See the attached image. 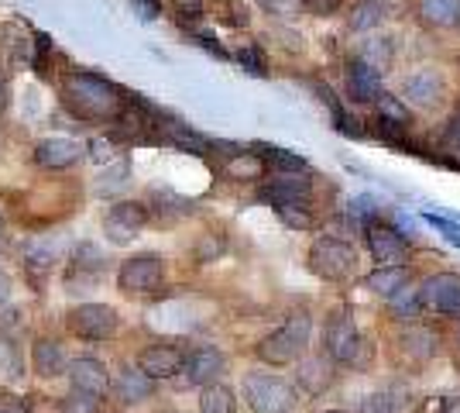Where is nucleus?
I'll return each mask as SVG.
<instances>
[{"label": "nucleus", "instance_id": "9", "mask_svg": "<svg viewBox=\"0 0 460 413\" xmlns=\"http://www.w3.org/2000/svg\"><path fill=\"white\" fill-rule=\"evenodd\" d=\"M148 217H152L148 203L120 200V203H114V207L103 214V235L111 238V241H117V245H128V241L148 224Z\"/></svg>", "mask_w": 460, "mask_h": 413}, {"label": "nucleus", "instance_id": "16", "mask_svg": "<svg viewBox=\"0 0 460 413\" xmlns=\"http://www.w3.org/2000/svg\"><path fill=\"white\" fill-rule=\"evenodd\" d=\"M382 94V69L367 66L365 59L347 62V97L358 103H378Z\"/></svg>", "mask_w": 460, "mask_h": 413}, {"label": "nucleus", "instance_id": "32", "mask_svg": "<svg viewBox=\"0 0 460 413\" xmlns=\"http://www.w3.org/2000/svg\"><path fill=\"white\" fill-rule=\"evenodd\" d=\"M103 265H107V256L96 248L93 241L76 245V252H73V269H76V273L96 275V273H103Z\"/></svg>", "mask_w": 460, "mask_h": 413}, {"label": "nucleus", "instance_id": "41", "mask_svg": "<svg viewBox=\"0 0 460 413\" xmlns=\"http://www.w3.org/2000/svg\"><path fill=\"white\" fill-rule=\"evenodd\" d=\"M96 403L100 400H90V396H66V400H58V410L56 413H96Z\"/></svg>", "mask_w": 460, "mask_h": 413}, {"label": "nucleus", "instance_id": "12", "mask_svg": "<svg viewBox=\"0 0 460 413\" xmlns=\"http://www.w3.org/2000/svg\"><path fill=\"white\" fill-rule=\"evenodd\" d=\"M69 386L73 393L79 396H90V400H103L111 393V373L100 358H73L69 362Z\"/></svg>", "mask_w": 460, "mask_h": 413}, {"label": "nucleus", "instance_id": "18", "mask_svg": "<svg viewBox=\"0 0 460 413\" xmlns=\"http://www.w3.org/2000/svg\"><path fill=\"white\" fill-rule=\"evenodd\" d=\"M111 390H114L117 403L137 407V403H145V400H152L155 396V379H148L137 365H120V373H117Z\"/></svg>", "mask_w": 460, "mask_h": 413}, {"label": "nucleus", "instance_id": "50", "mask_svg": "<svg viewBox=\"0 0 460 413\" xmlns=\"http://www.w3.org/2000/svg\"><path fill=\"white\" fill-rule=\"evenodd\" d=\"M440 413H460V396H447L440 403Z\"/></svg>", "mask_w": 460, "mask_h": 413}, {"label": "nucleus", "instance_id": "24", "mask_svg": "<svg viewBox=\"0 0 460 413\" xmlns=\"http://www.w3.org/2000/svg\"><path fill=\"white\" fill-rule=\"evenodd\" d=\"M388 11H392L388 0H358L350 18H347V28L350 31H371V28H378L388 18Z\"/></svg>", "mask_w": 460, "mask_h": 413}, {"label": "nucleus", "instance_id": "51", "mask_svg": "<svg viewBox=\"0 0 460 413\" xmlns=\"http://www.w3.org/2000/svg\"><path fill=\"white\" fill-rule=\"evenodd\" d=\"M4 103H7V83L0 76V111H4Z\"/></svg>", "mask_w": 460, "mask_h": 413}, {"label": "nucleus", "instance_id": "46", "mask_svg": "<svg viewBox=\"0 0 460 413\" xmlns=\"http://www.w3.org/2000/svg\"><path fill=\"white\" fill-rule=\"evenodd\" d=\"M350 217H358V220H367V217H378V203L371 197H358L350 203Z\"/></svg>", "mask_w": 460, "mask_h": 413}, {"label": "nucleus", "instance_id": "55", "mask_svg": "<svg viewBox=\"0 0 460 413\" xmlns=\"http://www.w3.org/2000/svg\"><path fill=\"white\" fill-rule=\"evenodd\" d=\"M0 413H4V410H0Z\"/></svg>", "mask_w": 460, "mask_h": 413}, {"label": "nucleus", "instance_id": "27", "mask_svg": "<svg viewBox=\"0 0 460 413\" xmlns=\"http://www.w3.org/2000/svg\"><path fill=\"white\" fill-rule=\"evenodd\" d=\"M316 94H320V100H323L326 107H330V118H333V128H337L341 135H350V138H361V135H365V131L358 128V121H354V118H350V114L344 111V103H341V97H337V94H333V90H330L326 83H316Z\"/></svg>", "mask_w": 460, "mask_h": 413}, {"label": "nucleus", "instance_id": "23", "mask_svg": "<svg viewBox=\"0 0 460 413\" xmlns=\"http://www.w3.org/2000/svg\"><path fill=\"white\" fill-rule=\"evenodd\" d=\"M409 279H412L409 265H378L375 273L365 275V286L371 290V293H378V296H385V300H392V296L402 293L405 286H409Z\"/></svg>", "mask_w": 460, "mask_h": 413}, {"label": "nucleus", "instance_id": "48", "mask_svg": "<svg viewBox=\"0 0 460 413\" xmlns=\"http://www.w3.org/2000/svg\"><path fill=\"white\" fill-rule=\"evenodd\" d=\"M192 39H196V45H203V49H210V52H213V56H217V59H227V52H224V49L217 45V39H213V35H203V31H196Z\"/></svg>", "mask_w": 460, "mask_h": 413}, {"label": "nucleus", "instance_id": "35", "mask_svg": "<svg viewBox=\"0 0 460 413\" xmlns=\"http://www.w3.org/2000/svg\"><path fill=\"white\" fill-rule=\"evenodd\" d=\"M392 56H395V45H392V39H371L358 59H365L367 66H375V69H382V73H385V69L392 66Z\"/></svg>", "mask_w": 460, "mask_h": 413}, {"label": "nucleus", "instance_id": "7", "mask_svg": "<svg viewBox=\"0 0 460 413\" xmlns=\"http://www.w3.org/2000/svg\"><path fill=\"white\" fill-rule=\"evenodd\" d=\"M422 310L437 317H460V273H433L420 286Z\"/></svg>", "mask_w": 460, "mask_h": 413}, {"label": "nucleus", "instance_id": "21", "mask_svg": "<svg viewBox=\"0 0 460 413\" xmlns=\"http://www.w3.org/2000/svg\"><path fill=\"white\" fill-rule=\"evenodd\" d=\"M412 407V393L402 382H392V386H382L375 393H367L361 403H358V413H405Z\"/></svg>", "mask_w": 460, "mask_h": 413}, {"label": "nucleus", "instance_id": "14", "mask_svg": "<svg viewBox=\"0 0 460 413\" xmlns=\"http://www.w3.org/2000/svg\"><path fill=\"white\" fill-rule=\"evenodd\" d=\"M261 200H269L275 211L309 207V179L303 173H279L261 186Z\"/></svg>", "mask_w": 460, "mask_h": 413}, {"label": "nucleus", "instance_id": "42", "mask_svg": "<svg viewBox=\"0 0 460 413\" xmlns=\"http://www.w3.org/2000/svg\"><path fill=\"white\" fill-rule=\"evenodd\" d=\"M237 62L254 73V76H265V59H261V52H258V45H244L241 52H237Z\"/></svg>", "mask_w": 460, "mask_h": 413}, {"label": "nucleus", "instance_id": "52", "mask_svg": "<svg viewBox=\"0 0 460 413\" xmlns=\"http://www.w3.org/2000/svg\"><path fill=\"white\" fill-rule=\"evenodd\" d=\"M4 413H31V410H28L24 403H14V407H7V410H4Z\"/></svg>", "mask_w": 460, "mask_h": 413}, {"label": "nucleus", "instance_id": "40", "mask_svg": "<svg viewBox=\"0 0 460 413\" xmlns=\"http://www.w3.org/2000/svg\"><path fill=\"white\" fill-rule=\"evenodd\" d=\"M313 207H286V211H279V217L286 220L288 228H296V231H309L313 228V214H309Z\"/></svg>", "mask_w": 460, "mask_h": 413}, {"label": "nucleus", "instance_id": "15", "mask_svg": "<svg viewBox=\"0 0 460 413\" xmlns=\"http://www.w3.org/2000/svg\"><path fill=\"white\" fill-rule=\"evenodd\" d=\"M337 382V365L326 355H306L296 362V390L306 396H323Z\"/></svg>", "mask_w": 460, "mask_h": 413}, {"label": "nucleus", "instance_id": "17", "mask_svg": "<svg viewBox=\"0 0 460 413\" xmlns=\"http://www.w3.org/2000/svg\"><path fill=\"white\" fill-rule=\"evenodd\" d=\"M186 365V352L179 345H148L137 355V369L148 379H169V375L182 373Z\"/></svg>", "mask_w": 460, "mask_h": 413}, {"label": "nucleus", "instance_id": "20", "mask_svg": "<svg viewBox=\"0 0 460 413\" xmlns=\"http://www.w3.org/2000/svg\"><path fill=\"white\" fill-rule=\"evenodd\" d=\"M83 158V145L73 138H45L35 145V162L45 169H73Z\"/></svg>", "mask_w": 460, "mask_h": 413}, {"label": "nucleus", "instance_id": "39", "mask_svg": "<svg viewBox=\"0 0 460 413\" xmlns=\"http://www.w3.org/2000/svg\"><path fill=\"white\" fill-rule=\"evenodd\" d=\"M422 220H426V224H429V228H437V231H440V235L447 238V241H450V245H457V248H460V224H457V220H447V217H440V214H429V211H426V214H422Z\"/></svg>", "mask_w": 460, "mask_h": 413}, {"label": "nucleus", "instance_id": "3", "mask_svg": "<svg viewBox=\"0 0 460 413\" xmlns=\"http://www.w3.org/2000/svg\"><path fill=\"white\" fill-rule=\"evenodd\" d=\"M309 335H313V320H309V314H292L279 328V331H271L269 337H261L258 341V348H254V355L265 362V365H292V362H299L303 355H306L309 348Z\"/></svg>", "mask_w": 460, "mask_h": 413}, {"label": "nucleus", "instance_id": "6", "mask_svg": "<svg viewBox=\"0 0 460 413\" xmlns=\"http://www.w3.org/2000/svg\"><path fill=\"white\" fill-rule=\"evenodd\" d=\"M66 328L79 341H107V337L117 335L120 317L111 303H83V307L66 314Z\"/></svg>", "mask_w": 460, "mask_h": 413}, {"label": "nucleus", "instance_id": "13", "mask_svg": "<svg viewBox=\"0 0 460 413\" xmlns=\"http://www.w3.org/2000/svg\"><path fill=\"white\" fill-rule=\"evenodd\" d=\"M227 369V358L217 345H199L186 352V365H182V379L190 386H213Z\"/></svg>", "mask_w": 460, "mask_h": 413}, {"label": "nucleus", "instance_id": "53", "mask_svg": "<svg viewBox=\"0 0 460 413\" xmlns=\"http://www.w3.org/2000/svg\"><path fill=\"white\" fill-rule=\"evenodd\" d=\"M0 235H4V217H0Z\"/></svg>", "mask_w": 460, "mask_h": 413}, {"label": "nucleus", "instance_id": "29", "mask_svg": "<svg viewBox=\"0 0 460 413\" xmlns=\"http://www.w3.org/2000/svg\"><path fill=\"white\" fill-rule=\"evenodd\" d=\"M148 211L162 217H186L192 211V203L186 197L172 193V190H155L152 200H148Z\"/></svg>", "mask_w": 460, "mask_h": 413}, {"label": "nucleus", "instance_id": "22", "mask_svg": "<svg viewBox=\"0 0 460 413\" xmlns=\"http://www.w3.org/2000/svg\"><path fill=\"white\" fill-rule=\"evenodd\" d=\"M31 362H35V373L41 379H58L62 373H69L66 365V348L56 337H39L35 348H31Z\"/></svg>", "mask_w": 460, "mask_h": 413}, {"label": "nucleus", "instance_id": "38", "mask_svg": "<svg viewBox=\"0 0 460 413\" xmlns=\"http://www.w3.org/2000/svg\"><path fill=\"white\" fill-rule=\"evenodd\" d=\"M24 258H28V265H31V269H41V273H45V269H49V265L58 258V248L45 245V241H35V245L28 248V256H24Z\"/></svg>", "mask_w": 460, "mask_h": 413}, {"label": "nucleus", "instance_id": "45", "mask_svg": "<svg viewBox=\"0 0 460 413\" xmlns=\"http://www.w3.org/2000/svg\"><path fill=\"white\" fill-rule=\"evenodd\" d=\"M39 45H35V69L41 76H49V52H52V39L49 35H39Z\"/></svg>", "mask_w": 460, "mask_h": 413}, {"label": "nucleus", "instance_id": "5", "mask_svg": "<svg viewBox=\"0 0 460 413\" xmlns=\"http://www.w3.org/2000/svg\"><path fill=\"white\" fill-rule=\"evenodd\" d=\"M309 273L326 279V283H344L358 269V248L347 238H316L309 245Z\"/></svg>", "mask_w": 460, "mask_h": 413}, {"label": "nucleus", "instance_id": "10", "mask_svg": "<svg viewBox=\"0 0 460 413\" xmlns=\"http://www.w3.org/2000/svg\"><path fill=\"white\" fill-rule=\"evenodd\" d=\"M162 275H165V269H162V258L158 256H135L120 265V273H117V286L131 296L152 293V290L162 286Z\"/></svg>", "mask_w": 460, "mask_h": 413}, {"label": "nucleus", "instance_id": "2", "mask_svg": "<svg viewBox=\"0 0 460 413\" xmlns=\"http://www.w3.org/2000/svg\"><path fill=\"white\" fill-rule=\"evenodd\" d=\"M323 355L333 365H350V369H367L375 362V348L361 337L350 307H337V310L326 314Z\"/></svg>", "mask_w": 460, "mask_h": 413}, {"label": "nucleus", "instance_id": "30", "mask_svg": "<svg viewBox=\"0 0 460 413\" xmlns=\"http://www.w3.org/2000/svg\"><path fill=\"white\" fill-rule=\"evenodd\" d=\"M388 307H392V314L399 317V320H405V324H412L420 314H426V310H422V300H420V290H416V286H405L402 293H395L392 300H388Z\"/></svg>", "mask_w": 460, "mask_h": 413}, {"label": "nucleus", "instance_id": "43", "mask_svg": "<svg viewBox=\"0 0 460 413\" xmlns=\"http://www.w3.org/2000/svg\"><path fill=\"white\" fill-rule=\"evenodd\" d=\"M220 252H224V241L213 235L199 238V245H196V258L199 262H213V258H220Z\"/></svg>", "mask_w": 460, "mask_h": 413}, {"label": "nucleus", "instance_id": "4", "mask_svg": "<svg viewBox=\"0 0 460 413\" xmlns=\"http://www.w3.org/2000/svg\"><path fill=\"white\" fill-rule=\"evenodd\" d=\"M241 396L251 407V413H296L299 407V390L271 373H248L241 379Z\"/></svg>", "mask_w": 460, "mask_h": 413}, {"label": "nucleus", "instance_id": "36", "mask_svg": "<svg viewBox=\"0 0 460 413\" xmlns=\"http://www.w3.org/2000/svg\"><path fill=\"white\" fill-rule=\"evenodd\" d=\"M258 4L265 7V14H271V18H299L306 11L309 0H258Z\"/></svg>", "mask_w": 460, "mask_h": 413}, {"label": "nucleus", "instance_id": "44", "mask_svg": "<svg viewBox=\"0 0 460 413\" xmlns=\"http://www.w3.org/2000/svg\"><path fill=\"white\" fill-rule=\"evenodd\" d=\"M175 14H179V21H196L203 18V0H172Z\"/></svg>", "mask_w": 460, "mask_h": 413}, {"label": "nucleus", "instance_id": "49", "mask_svg": "<svg viewBox=\"0 0 460 413\" xmlns=\"http://www.w3.org/2000/svg\"><path fill=\"white\" fill-rule=\"evenodd\" d=\"M7 300H11V275L0 269V307H4Z\"/></svg>", "mask_w": 460, "mask_h": 413}, {"label": "nucleus", "instance_id": "25", "mask_svg": "<svg viewBox=\"0 0 460 413\" xmlns=\"http://www.w3.org/2000/svg\"><path fill=\"white\" fill-rule=\"evenodd\" d=\"M254 156L261 158V162H269L275 173H306V158L296 156V152H288V148H279V145H254Z\"/></svg>", "mask_w": 460, "mask_h": 413}, {"label": "nucleus", "instance_id": "31", "mask_svg": "<svg viewBox=\"0 0 460 413\" xmlns=\"http://www.w3.org/2000/svg\"><path fill=\"white\" fill-rule=\"evenodd\" d=\"M227 176H230V179H241V183H251V179H261V176H265V162H261V158L254 156V152H241V156L230 158Z\"/></svg>", "mask_w": 460, "mask_h": 413}, {"label": "nucleus", "instance_id": "19", "mask_svg": "<svg viewBox=\"0 0 460 413\" xmlns=\"http://www.w3.org/2000/svg\"><path fill=\"white\" fill-rule=\"evenodd\" d=\"M399 352L409 362L422 365V362L437 358V352H440V335L433 328H426V324H409L402 335H399Z\"/></svg>", "mask_w": 460, "mask_h": 413}, {"label": "nucleus", "instance_id": "33", "mask_svg": "<svg viewBox=\"0 0 460 413\" xmlns=\"http://www.w3.org/2000/svg\"><path fill=\"white\" fill-rule=\"evenodd\" d=\"M378 118L388 121V124H395V128H409V124H412V114H409L405 100L392 97V94H382V100H378Z\"/></svg>", "mask_w": 460, "mask_h": 413}, {"label": "nucleus", "instance_id": "1", "mask_svg": "<svg viewBox=\"0 0 460 413\" xmlns=\"http://www.w3.org/2000/svg\"><path fill=\"white\" fill-rule=\"evenodd\" d=\"M62 103L83 121H103L120 114V90L93 73H73L62 83Z\"/></svg>", "mask_w": 460, "mask_h": 413}, {"label": "nucleus", "instance_id": "47", "mask_svg": "<svg viewBox=\"0 0 460 413\" xmlns=\"http://www.w3.org/2000/svg\"><path fill=\"white\" fill-rule=\"evenodd\" d=\"M224 21L234 24V28H244V24H248V11H244V4H224Z\"/></svg>", "mask_w": 460, "mask_h": 413}, {"label": "nucleus", "instance_id": "26", "mask_svg": "<svg viewBox=\"0 0 460 413\" xmlns=\"http://www.w3.org/2000/svg\"><path fill=\"white\" fill-rule=\"evenodd\" d=\"M420 21L429 28H450L460 21V0H420Z\"/></svg>", "mask_w": 460, "mask_h": 413}, {"label": "nucleus", "instance_id": "8", "mask_svg": "<svg viewBox=\"0 0 460 413\" xmlns=\"http://www.w3.org/2000/svg\"><path fill=\"white\" fill-rule=\"evenodd\" d=\"M402 97H405V103H412V107L433 111V107H440L443 97H447V79H443V73L437 66H420V69H412V73L402 79Z\"/></svg>", "mask_w": 460, "mask_h": 413}, {"label": "nucleus", "instance_id": "54", "mask_svg": "<svg viewBox=\"0 0 460 413\" xmlns=\"http://www.w3.org/2000/svg\"><path fill=\"white\" fill-rule=\"evenodd\" d=\"M323 413H344V410H323Z\"/></svg>", "mask_w": 460, "mask_h": 413}, {"label": "nucleus", "instance_id": "37", "mask_svg": "<svg viewBox=\"0 0 460 413\" xmlns=\"http://www.w3.org/2000/svg\"><path fill=\"white\" fill-rule=\"evenodd\" d=\"M443 156L460 158V107L450 114L447 128H443Z\"/></svg>", "mask_w": 460, "mask_h": 413}, {"label": "nucleus", "instance_id": "28", "mask_svg": "<svg viewBox=\"0 0 460 413\" xmlns=\"http://www.w3.org/2000/svg\"><path fill=\"white\" fill-rule=\"evenodd\" d=\"M199 413H237V396L224 382L203 386V393H199Z\"/></svg>", "mask_w": 460, "mask_h": 413}, {"label": "nucleus", "instance_id": "34", "mask_svg": "<svg viewBox=\"0 0 460 413\" xmlns=\"http://www.w3.org/2000/svg\"><path fill=\"white\" fill-rule=\"evenodd\" d=\"M24 373V358L21 348L14 345V337H0V375L4 379H18Z\"/></svg>", "mask_w": 460, "mask_h": 413}, {"label": "nucleus", "instance_id": "11", "mask_svg": "<svg viewBox=\"0 0 460 413\" xmlns=\"http://www.w3.org/2000/svg\"><path fill=\"white\" fill-rule=\"evenodd\" d=\"M367 238V252L378 265H402L405 256H409V241H405L392 224H382V220H371L365 228Z\"/></svg>", "mask_w": 460, "mask_h": 413}]
</instances>
